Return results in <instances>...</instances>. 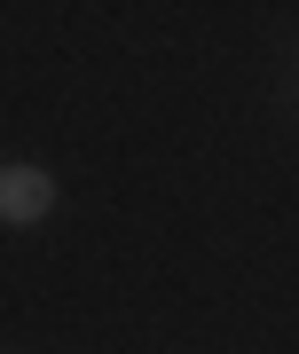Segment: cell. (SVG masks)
Segmentation results:
<instances>
[{"label":"cell","instance_id":"6da1fadb","mask_svg":"<svg viewBox=\"0 0 299 354\" xmlns=\"http://www.w3.org/2000/svg\"><path fill=\"white\" fill-rule=\"evenodd\" d=\"M55 213V174L48 165H0V221L8 228H39Z\"/></svg>","mask_w":299,"mask_h":354}]
</instances>
